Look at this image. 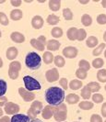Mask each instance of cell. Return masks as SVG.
I'll list each match as a JSON object with an SVG mask.
<instances>
[{
  "mask_svg": "<svg viewBox=\"0 0 106 122\" xmlns=\"http://www.w3.org/2000/svg\"><path fill=\"white\" fill-rule=\"evenodd\" d=\"M65 99V92L63 89L53 86L48 88L45 91V100L52 107H58L63 104V101Z\"/></svg>",
  "mask_w": 106,
  "mask_h": 122,
  "instance_id": "6da1fadb",
  "label": "cell"
},
{
  "mask_svg": "<svg viewBox=\"0 0 106 122\" xmlns=\"http://www.w3.org/2000/svg\"><path fill=\"white\" fill-rule=\"evenodd\" d=\"M25 64L30 70H37L41 67L42 59L36 52H29L25 57Z\"/></svg>",
  "mask_w": 106,
  "mask_h": 122,
  "instance_id": "7a4b0ae2",
  "label": "cell"
},
{
  "mask_svg": "<svg viewBox=\"0 0 106 122\" xmlns=\"http://www.w3.org/2000/svg\"><path fill=\"white\" fill-rule=\"evenodd\" d=\"M67 117V108L65 104L54 107V117L57 122H64Z\"/></svg>",
  "mask_w": 106,
  "mask_h": 122,
  "instance_id": "3957f363",
  "label": "cell"
},
{
  "mask_svg": "<svg viewBox=\"0 0 106 122\" xmlns=\"http://www.w3.org/2000/svg\"><path fill=\"white\" fill-rule=\"evenodd\" d=\"M23 82L25 85L26 90L28 91H33V90H40L41 89V85L36 79L31 77L30 75H26L23 77Z\"/></svg>",
  "mask_w": 106,
  "mask_h": 122,
  "instance_id": "277c9868",
  "label": "cell"
},
{
  "mask_svg": "<svg viewBox=\"0 0 106 122\" xmlns=\"http://www.w3.org/2000/svg\"><path fill=\"white\" fill-rule=\"evenodd\" d=\"M43 110V104L40 101H33L31 104L30 109L28 110V115L27 116L30 117V119H34L35 117L38 114L41 113V111Z\"/></svg>",
  "mask_w": 106,
  "mask_h": 122,
  "instance_id": "5b68a950",
  "label": "cell"
},
{
  "mask_svg": "<svg viewBox=\"0 0 106 122\" xmlns=\"http://www.w3.org/2000/svg\"><path fill=\"white\" fill-rule=\"evenodd\" d=\"M21 69V64L18 61L10 62L9 64V70H8V75L12 80H16L19 77V70Z\"/></svg>",
  "mask_w": 106,
  "mask_h": 122,
  "instance_id": "8992f818",
  "label": "cell"
},
{
  "mask_svg": "<svg viewBox=\"0 0 106 122\" xmlns=\"http://www.w3.org/2000/svg\"><path fill=\"white\" fill-rule=\"evenodd\" d=\"M45 77H46V80L49 83L56 82V81L59 79V72H58V70L56 68L50 69L45 73Z\"/></svg>",
  "mask_w": 106,
  "mask_h": 122,
  "instance_id": "52a82bcc",
  "label": "cell"
},
{
  "mask_svg": "<svg viewBox=\"0 0 106 122\" xmlns=\"http://www.w3.org/2000/svg\"><path fill=\"white\" fill-rule=\"evenodd\" d=\"M19 93L20 95V97H22V99L25 102H31L33 101V99H35V95L31 92H29L28 90H26L23 87H19Z\"/></svg>",
  "mask_w": 106,
  "mask_h": 122,
  "instance_id": "ba28073f",
  "label": "cell"
},
{
  "mask_svg": "<svg viewBox=\"0 0 106 122\" xmlns=\"http://www.w3.org/2000/svg\"><path fill=\"white\" fill-rule=\"evenodd\" d=\"M78 49L73 47V46H68V47H66L65 49L63 50V55L67 58H69V59H73L77 57L78 55Z\"/></svg>",
  "mask_w": 106,
  "mask_h": 122,
  "instance_id": "9c48e42d",
  "label": "cell"
},
{
  "mask_svg": "<svg viewBox=\"0 0 106 122\" xmlns=\"http://www.w3.org/2000/svg\"><path fill=\"white\" fill-rule=\"evenodd\" d=\"M19 111V105L15 104L13 102H7L5 105V112L6 114H18Z\"/></svg>",
  "mask_w": 106,
  "mask_h": 122,
  "instance_id": "30bf717a",
  "label": "cell"
},
{
  "mask_svg": "<svg viewBox=\"0 0 106 122\" xmlns=\"http://www.w3.org/2000/svg\"><path fill=\"white\" fill-rule=\"evenodd\" d=\"M31 26L35 30H40L44 26V19L41 16H35L31 19Z\"/></svg>",
  "mask_w": 106,
  "mask_h": 122,
  "instance_id": "8fae6325",
  "label": "cell"
},
{
  "mask_svg": "<svg viewBox=\"0 0 106 122\" xmlns=\"http://www.w3.org/2000/svg\"><path fill=\"white\" fill-rule=\"evenodd\" d=\"M42 116H43L44 119L51 118L52 116H54V107H52V106L44 107V108L43 109V112H42Z\"/></svg>",
  "mask_w": 106,
  "mask_h": 122,
  "instance_id": "7c38bea8",
  "label": "cell"
},
{
  "mask_svg": "<svg viewBox=\"0 0 106 122\" xmlns=\"http://www.w3.org/2000/svg\"><path fill=\"white\" fill-rule=\"evenodd\" d=\"M10 38H11V40H12L13 41L16 43H23L25 41V37H24V35H22L21 33L17 32V31L12 32L11 35H10Z\"/></svg>",
  "mask_w": 106,
  "mask_h": 122,
  "instance_id": "4fadbf2b",
  "label": "cell"
},
{
  "mask_svg": "<svg viewBox=\"0 0 106 122\" xmlns=\"http://www.w3.org/2000/svg\"><path fill=\"white\" fill-rule=\"evenodd\" d=\"M30 117L23 114H16L11 117V122H30Z\"/></svg>",
  "mask_w": 106,
  "mask_h": 122,
  "instance_id": "5bb4252c",
  "label": "cell"
},
{
  "mask_svg": "<svg viewBox=\"0 0 106 122\" xmlns=\"http://www.w3.org/2000/svg\"><path fill=\"white\" fill-rule=\"evenodd\" d=\"M60 46H61L60 42L58 41H56V40L48 41V42L46 43V48L49 50V51H57V50L59 49Z\"/></svg>",
  "mask_w": 106,
  "mask_h": 122,
  "instance_id": "9a60e30c",
  "label": "cell"
},
{
  "mask_svg": "<svg viewBox=\"0 0 106 122\" xmlns=\"http://www.w3.org/2000/svg\"><path fill=\"white\" fill-rule=\"evenodd\" d=\"M18 53H19V51H18V49L16 47H10L6 51V58H7V60L12 61V60H14L18 56Z\"/></svg>",
  "mask_w": 106,
  "mask_h": 122,
  "instance_id": "2e32d148",
  "label": "cell"
},
{
  "mask_svg": "<svg viewBox=\"0 0 106 122\" xmlns=\"http://www.w3.org/2000/svg\"><path fill=\"white\" fill-rule=\"evenodd\" d=\"M22 16H23V13L19 9H14L10 12V18L14 21H18L19 19H21Z\"/></svg>",
  "mask_w": 106,
  "mask_h": 122,
  "instance_id": "e0dca14e",
  "label": "cell"
},
{
  "mask_svg": "<svg viewBox=\"0 0 106 122\" xmlns=\"http://www.w3.org/2000/svg\"><path fill=\"white\" fill-rule=\"evenodd\" d=\"M67 102L70 105H73V104H77L78 103L79 101V97L76 94H69L67 96V98H66Z\"/></svg>",
  "mask_w": 106,
  "mask_h": 122,
  "instance_id": "ac0fdd59",
  "label": "cell"
},
{
  "mask_svg": "<svg viewBox=\"0 0 106 122\" xmlns=\"http://www.w3.org/2000/svg\"><path fill=\"white\" fill-rule=\"evenodd\" d=\"M60 7H61V1H59V0L49 1V8L52 11H58Z\"/></svg>",
  "mask_w": 106,
  "mask_h": 122,
  "instance_id": "d6986e66",
  "label": "cell"
},
{
  "mask_svg": "<svg viewBox=\"0 0 106 122\" xmlns=\"http://www.w3.org/2000/svg\"><path fill=\"white\" fill-rule=\"evenodd\" d=\"M31 44L33 48H35V49L40 51H44V47L45 46H44V44H42V43L40 42L37 39H31Z\"/></svg>",
  "mask_w": 106,
  "mask_h": 122,
  "instance_id": "ffe728a7",
  "label": "cell"
},
{
  "mask_svg": "<svg viewBox=\"0 0 106 122\" xmlns=\"http://www.w3.org/2000/svg\"><path fill=\"white\" fill-rule=\"evenodd\" d=\"M78 29L77 28H70L67 32V35L70 41H76L77 40V37H78Z\"/></svg>",
  "mask_w": 106,
  "mask_h": 122,
  "instance_id": "44dd1931",
  "label": "cell"
},
{
  "mask_svg": "<svg viewBox=\"0 0 106 122\" xmlns=\"http://www.w3.org/2000/svg\"><path fill=\"white\" fill-rule=\"evenodd\" d=\"M98 42H99L98 39L94 36L89 37L87 39V41H86V44H87V46L89 48H94V47H96Z\"/></svg>",
  "mask_w": 106,
  "mask_h": 122,
  "instance_id": "7402d4cb",
  "label": "cell"
},
{
  "mask_svg": "<svg viewBox=\"0 0 106 122\" xmlns=\"http://www.w3.org/2000/svg\"><path fill=\"white\" fill-rule=\"evenodd\" d=\"M87 86L89 90L90 91V93H92V92L96 93L100 89V86L99 85V83H96V82H90L88 84Z\"/></svg>",
  "mask_w": 106,
  "mask_h": 122,
  "instance_id": "603a6c76",
  "label": "cell"
},
{
  "mask_svg": "<svg viewBox=\"0 0 106 122\" xmlns=\"http://www.w3.org/2000/svg\"><path fill=\"white\" fill-rule=\"evenodd\" d=\"M46 21H47L48 24H50V25H56V24H58V22L60 21V18H59V17H57L56 15L52 14V15H49V16L47 17Z\"/></svg>",
  "mask_w": 106,
  "mask_h": 122,
  "instance_id": "cb8c5ba5",
  "label": "cell"
},
{
  "mask_svg": "<svg viewBox=\"0 0 106 122\" xmlns=\"http://www.w3.org/2000/svg\"><path fill=\"white\" fill-rule=\"evenodd\" d=\"M78 107L80 109L83 110H89L93 108V103L89 101H82L78 104Z\"/></svg>",
  "mask_w": 106,
  "mask_h": 122,
  "instance_id": "d4e9b609",
  "label": "cell"
},
{
  "mask_svg": "<svg viewBox=\"0 0 106 122\" xmlns=\"http://www.w3.org/2000/svg\"><path fill=\"white\" fill-rule=\"evenodd\" d=\"M43 59L46 64H50L54 61V54L50 51H45L43 56Z\"/></svg>",
  "mask_w": 106,
  "mask_h": 122,
  "instance_id": "484cf974",
  "label": "cell"
},
{
  "mask_svg": "<svg viewBox=\"0 0 106 122\" xmlns=\"http://www.w3.org/2000/svg\"><path fill=\"white\" fill-rule=\"evenodd\" d=\"M83 86L82 82L79 80H72L70 83H69V87L72 89V90H78L81 88V86Z\"/></svg>",
  "mask_w": 106,
  "mask_h": 122,
  "instance_id": "4316f807",
  "label": "cell"
},
{
  "mask_svg": "<svg viewBox=\"0 0 106 122\" xmlns=\"http://www.w3.org/2000/svg\"><path fill=\"white\" fill-rule=\"evenodd\" d=\"M81 22H82V24L84 25V26L89 27V26H90L91 23H92V18H91V17L89 15L84 14L82 16V18H81Z\"/></svg>",
  "mask_w": 106,
  "mask_h": 122,
  "instance_id": "83f0119b",
  "label": "cell"
},
{
  "mask_svg": "<svg viewBox=\"0 0 106 122\" xmlns=\"http://www.w3.org/2000/svg\"><path fill=\"white\" fill-rule=\"evenodd\" d=\"M54 61H55V64H56L57 67H64L65 64H66L65 59L63 58L62 56H60V55L56 56L55 59H54Z\"/></svg>",
  "mask_w": 106,
  "mask_h": 122,
  "instance_id": "f1b7e54d",
  "label": "cell"
},
{
  "mask_svg": "<svg viewBox=\"0 0 106 122\" xmlns=\"http://www.w3.org/2000/svg\"><path fill=\"white\" fill-rule=\"evenodd\" d=\"M97 79L101 83H105L106 82V70L105 69H101L99 70L97 73Z\"/></svg>",
  "mask_w": 106,
  "mask_h": 122,
  "instance_id": "f546056e",
  "label": "cell"
},
{
  "mask_svg": "<svg viewBox=\"0 0 106 122\" xmlns=\"http://www.w3.org/2000/svg\"><path fill=\"white\" fill-rule=\"evenodd\" d=\"M51 34L54 38H61L63 36V30L61 28L55 27L51 31Z\"/></svg>",
  "mask_w": 106,
  "mask_h": 122,
  "instance_id": "4dcf8cb0",
  "label": "cell"
},
{
  "mask_svg": "<svg viewBox=\"0 0 106 122\" xmlns=\"http://www.w3.org/2000/svg\"><path fill=\"white\" fill-rule=\"evenodd\" d=\"M7 90V84L5 80L0 79V97H4Z\"/></svg>",
  "mask_w": 106,
  "mask_h": 122,
  "instance_id": "1f68e13d",
  "label": "cell"
},
{
  "mask_svg": "<svg viewBox=\"0 0 106 122\" xmlns=\"http://www.w3.org/2000/svg\"><path fill=\"white\" fill-rule=\"evenodd\" d=\"M76 76H77L78 79H81V80L86 79V78H87V71L78 68V69L76 71Z\"/></svg>",
  "mask_w": 106,
  "mask_h": 122,
  "instance_id": "d6a6232c",
  "label": "cell"
},
{
  "mask_svg": "<svg viewBox=\"0 0 106 122\" xmlns=\"http://www.w3.org/2000/svg\"><path fill=\"white\" fill-rule=\"evenodd\" d=\"M104 65V61L101 58H96L95 60L92 61V66L95 69H100Z\"/></svg>",
  "mask_w": 106,
  "mask_h": 122,
  "instance_id": "836d02e7",
  "label": "cell"
},
{
  "mask_svg": "<svg viewBox=\"0 0 106 122\" xmlns=\"http://www.w3.org/2000/svg\"><path fill=\"white\" fill-rule=\"evenodd\" d=\"M91 96V93L89 90L87 86H85L82 89H81V97L84 98V99H89Z\"/></svg>",
  "mask_w": 106,
  "mask_h": 122,
  "instance_id": "e575fe53",
  "label": "cell"
},
{
  "mask_svg": "<svg viewBox=\"0 0 106 122\" xmlns=\"http://www.w3.org/2000/svg\"><path fill=\"white\" fill-rule=\"evenodd\" d=\"M78 66H79L80 69H83V70H85L87 72L90 69V64L86 60H80V61H78Z\"/></svg>",
  "mask_w": 106,
  "mask_h": 122,
  "instance_id": "d590c367",
  "label": "cell"
},
{
  "mask_svg": "<svg viewBox=\"0 0 106 122\" xmlns=\"http://www.w3.org/2000/svg\"><path fill=\"white\" fill-rule=\"evenodd\" d=\"M63 16L66 20H72L73 18V13L70 8H65L63 10Z\"/></svg>",
  "mask_w": 106,
  "mask_h": 122,
  "instance_id": "8d00e7d4",
  "label": "cell"
},
{
  "mask_svg": "<svg viewBox=\"0 0 106 122\" xmlns=\"http://www.w3.org/2000/svg\"><path fill=\"white\" fill-rule=\"evenodd\" d=\"M86 37H87V32H86V30L84 29H79L78 30V37H77L78 41H84L86 39Z\"/></svg>",
  "mask_w": 106,
  "mask_h": 122,
  "instance_id": "74e56055",
  "label": "cell"
},
{
  "mask_svg": "<svg viewBox=\"0 0 106 122\" xmlns=\"http://www.w3.org/2000/svg\"><path fill=\"white\" fill-rule=\"evenodd\" d=\"M104 48H105V43H100L97 48H95V49L93 50L92 54H93L94 56H98V55H100V53L102 52V51H103Z\"/></svg>",
  "mask_w": 106,
  "mask_h": 122,
  "instance_id": "f35d334b",
  "label": "cell"
},
{
  "mask_svg": "<svg viewBox=\"0 0 106 122\" xmlns=\"http://www.w3.org/2000/svg\"><path fill=\"white\" fill-rule=\"evenodd\" d=\"M8 23H9V20H8L6 14L0 12V24H2L3 26H7Z\"/></svg>",
  "mask_w": 106,
  "mask_h": 122,
  "instance_id": "ab89813d",
  "label": "cell"
},
{
  "mask_svg": "<svg viewBox=\"0 0 106 122\" xmlns=\"http://www.w3.org/2000/svg\"><path fill=\"white\" fill-rule=\"evenodd\" d=\"M92 100H93L94 103L96 104H99V103H101L103 101V97L100 95V94H94L92 96Z\"/></svg>",
  "mask_w": 106,
  "mask_h": 122,
  "instance_id": "60d3db41",
  "label": "cell"
},
{
  "mask_svg": "<svg viewBox=\"0 0 106 122\" xmlns=\"http://www.w3.org/2000/svg\"><path fill=\"white\" fill-rule=\"evenodd\" d=\"M97 22L100 25L106 24V15H104V14H100L97 17Z\"/></svg>",
  "mask_w": 106,
  "mask_h": 122,
  "instance_id": "b9f144b4",
  "label": "cell"
},
{
  "mask_svg": "<svg viewBox=\"0 0 106 122\" xmlns=\"http://www.w3.org/2000/svg\"><path fill=\"white\" fill-rule=\"evenodd\" d=\"M90 122H102V118L101 117L97 115V114H93L91 117H90Z\"/></svg>",
  "mask_w": 106,
  "mask_h": 122,
  "instance_id": "7bdbcfd3",
  "label": "cell"
},
{
  "mask_svg": "<svg viewBox=\"0 0 106 122\" xmlns=\"http://www.w3.org/2000/svg\"><path fill=\"white\" fill-rule=\"evenodd\" d=\"M59 84L64 89H67L68 88V83H67V78H61L60 81H59Z\"/></svg>",
  "mask_w": 106,
  "mask_h": 122,
  "instance_id": "ee69618b",
  "label": "cell"
},
{
  "mask_svg": "<svg viewBox=\"0 0 106 122\" xmlns=\"http://www.w3.org/2000/svg\"><path fill=\"white\" fill-rule=\"evenodd\" d=\"M7 103V98L5 97H0V107H3Z\"/></svg>",
  "mask_w": 106,
  "mask_h": 122,
  "instance_id": "f6af8a7d",
  "label": "cell"
},
{
  "mask_svg": "<svg viewBox=\"0 0 106 122\" xmlns=\"http://www.w3.org/2000/svg\"><path fill=\"white\" fill-rule=\"evenodd\" d=\"M10 3H11V5L14 6H19L20 5H21L22 2H21L20 0H11Z\"/></svg>",
  "mask_w": 106,
  "mask_h": 122,
  "instance_id": "bcb514c9",
  "label": "cell"
},
{
  "mask_svg": "<svg viewBox=\"0 0 106 122\" xmlns=\"http://www.w3.org/2000/svg\"><path fill=\"white\" fill-rule=\"evenodd\" d=\"M100 111H101V115H102V117H106V102L105 103H103V105L101 106V109H100Z\"/></svg>",
  "mask_w": 106,
  "mask_h": 122,
  "instance_id": "7dc6e473",
  "label": "cell"
},
{
  "mask_svg": "<svg viewBox=\"0 0 106 122\" xmlns=\"http://www.w3.org/2000/svg\"><path fill=\"white\" fill-rule=\"evenodd\" d=\"M37 40L40 41V42L42 43V44H44V46L46 45V39H45V37H44V36H40Z\"/></svg>",
  "mask_w": 106,
  "mask_h": 122,
  "instance_id": "c3c4849f",
  "label": "cell"
},
{
  "mask_svg": "<svg viewBox=\"0 0 106 122\" xmlns=\"http://www.w3.org/2000/svg\"><path fill=\"white\" fill-rule=\"evenodd\" d=\"M0 122H11V119L7 116H5V117H2L0 118Z\"/></svg>",
  "mask_w": 106,
  "mask_h": 122,
  "instance_id": "681fc988",
  "label": "cell"
},
{
  "mask_svg": "<svg viewBox=\"0 0 106 122\" xmlns=\"http://www.w3.org/2000/svg\"><path fill=\"white\" fill-rule=\"evenodd\" d=\"M30 122H43V121H41V120L38 119V118H34V119H31Z\"/></svg>",
  "mask_w": 106,
  "mask_h": 122,
  "instance_id": "f907efd6",
  "label": "cell"
},
{
  "mask_svg": "<svg viewBox=\"0 0 106 122\" xmlns=\"http://www.w3.org/2000/svg\"><path fill=\"white\" fill-rule=\"evenodd\" d=\"M101 6H102V7H106V0L101 1Z\"/></svg>",
  "mask_w": 106,
  "mask_h": 122,
  "instance_id": "816d5d0a",
  "label": "cell"
},
{
  "mask_svg": "<svg viewBox=\"0 0 106 122\" xmlns=\"http://www.w3.org/2000/svg\"><path fill=\"white\" fill-rule=\"evenodd\" d=\"M3 66V61H2V59H1V57H0V68Z\"/></svg>",
  "mask_w": 106,
  "mask_h": 122,
  "instance_id": "f5cc1de1",
  "label": "cell"
},
{
  "mask_svg": "<svg viewBox=\"0 0 106 122\" xmlns=\"http://www.w3.org/2000/svg\"><path fill=\"white\" fill-rule=\"evenodd\" d=\"M79 3H81V4H87V3H89V1H79Z\"/></svg>",
  "mask_w": 106,
  "mask_h": 122,
  "instance_id": "db71d44e",
  "label": "cell"
},
{
  "mask_svg": "<svg viewBox=\"0 0 106 122\" xmlns=\"http://www.w3.org/2000/svg\"><path fill=\"white\" fill-rule=\"evenodd\" d=\"M3 113H4V112H3V110H2V108L0 107V117L3 116Z\"/></svg>",
  "mask_w": 106,
  "mask_h": 122,
  "instance_id": "11a10c76",
  "label": "cell"
},
{
  "mask_svg": "<svg viewBox=\"0 0 106 122\" xmlns=\"http://www.w3.org/2000/svg\"><path fill=\"white\" fill-rule=\"evenodd\" d=\"M103 40L106 41V31L104 32V34H103Z\"/></svg>",
  "mask_w": 106,
  "mask_h": 122,
  "instance_id": "9f6ffc18",
  "label": "cell"
},
{
  "mask_svg": "<svg viewBox=\"0 0 106 122\" xmlns=\"http://www.w3.org/2000/svg\"><path fill=\"white\" fill-rule=\"evenodd\" d=\"M104 56H105V58H106V51H104Z\"/></svg>",
  "mask_w": 106,
  "mask_h": 122,
  "instance_id": "6f0895ef",
  "label": "cell"
},
{
  "mask_svg": "<svg viewBox=\"0 0 106 122\" xmlns=\"http://www.w3.org/2000/svg\"><path fill=\"white\" fill-rule=\"evenodd\" d=\"M1 36H2V33H1V30H0V38H1Z\"/></svg>",
  "mask_w": 106,
  "mask_h": 122,
  "instance_id": "680465c9",
  "label": "cell"
},
{
  "mask_svg": "<svg viewBox=\"0 0 106 122\" xmlns=\"http://www.w3.org/2000/svg\"><path fill=\"white\" fill-rule=\"evenodd\" d=\"M3 2H5V1H0V3H3Z\"/></svg>",
  "mask_w": 106,
  "mask_h": 122,
  "instance_id": "91938a15",
  "label": "cell"
},
{
  "mask_svg": "<svg viewBox=\"0 0 106 122\" xmlns=\"http://www.w3.org/2000/svg\"><path fill=\"white\" fill-rule=\"evenodd\" d=\"M104 88H105V90H106V85H105V87H104Z\"/></svg>",
  "mask_w": 106,
  "mask_h": 122,
  "instance_id": "94428289",
  "label": "cell"
},
{
  "mask_svg": "<svg viewBox=\"0 0 106 122\" xmlns=\"http://www.w3.org/2000/svg\"><path fill=\"white\" fill-rule=\"evenodd\" d=\"M75 122H78V121H75Z\"/></svg>",
  "mask_w": 106,
  "mask_h": 122,
  "instance_id": "6125c7cd",
  "label": "cell"
},
{
  "mask_svg": "<svg viewBox=\"0 0 106 122\" xmlns=\"http://www.w3.org/2000/svg\"><path fill=\"white\" fill-rule=\"evenodd\" d=\"M64 122H66V121H64Z\"/></svg>",
  "mask_w": 106,
  "mask_h": 122,
  "instance_id": "be15d7a7",
  "label": "cell"
},
{
  "mask_svg": "<svg viewBox=\"0 0 106 122\" xmlns=\"http://www.w3.org/2000/svg\"><path fill=\"white\" fill-rule=\"evenodd\" d=\"M105 122H106V120H105Z\"/></svg>",
  "mask_w": 106,
  "mask_h": 122,
  "instance_id": "e7e4bbea",
  "label": "cell"
}]
</instances>
